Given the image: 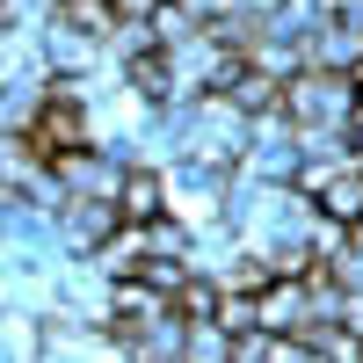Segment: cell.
Wrapping results in <instances>:
<instances>
[{
    "instance_id": "6da1fadb",
    "label": "cell",
    "mask_w": 363,
    "mask_h": 363,
    "mask_svg": "<svg viewBox=\"0 0 363 363\" xmlns=\"http://www.w3.org/2000/svg\"><path fill=\"white\" fill-rule=\"evenodd\" d=\"M116 225H124L116 218V196H66L58 203V240H66L73 255H95Z\"/></svg>"
},
{
    "instance_id": "7a4b0ae2",
    "label": "cell",
    "mask_w": 363,
    "mask_h": 363,
    "mask_svg": "<svg viewBox=\"0 0 363 363\" xmlns=\"http://www.w3.org/2000/svg\"><path fill=\"white\" fill-rule=\"evenodd\" d=\"M167 211V174L160 167H124L116 174V218L124 225H153Z\"/></svg>"
},
{
    "instance_id": "3957f363",
    "label": "cell",
    "mask_w": 363,
    "mask_h": 363,
    "mask_svg": "<svg viewBox=\"0 0 363 363\" xmlns=\"http://www.w3.org/2000/svg\"><path fill=\"white\" fill-rule=\"evenodd\" d=\"M95 37H80V29H66V22H44V66L51 73H87L95 66Z\"/></svg>"
},
{
    "instance_id": "277c9868",
    "label": "cell",
    "mask_w": 363,
    "mask_h": 363,
    "mask_svg": "<svg viewBox=\"0 0 363 363\" xmlns=\"http://www.w3.org/2000/svg\"><path fill=\"white\" fill-rule=\"evenodd\" d=\"M51 22H66V29H80V37L109 44V29L124 22V15H116V0H58V8H51Z\"/></svg>"
},
{
    "instance_id": "5b68a950",
    "label": "cell",
    "mask_w": 363,
    "mask_h": 363,
    "mask_svg": "<svg viewBox=\"0 0 363 363\" xmlns=\"http://www.w3.org/2000/svg\"><path fill=\"white\" fill-rule=\"evenodd\" d=\"M174 313L182 320H218V277H182L174 284Z\"/></svg>"
},
{
    "instance_id": "8992f818",
    "label": "cell",
    "mask_w": 363,
    "mask_h": 363,
    "mask_svg": "<svg viewBox=\"0 0 363 363\" xmlns=\"http://www.w3.org/2000/svg\"><path fill=\"white\" fill-rule=\"evenodd\" d=\"M335 320H349V335L363 342V284H356V291H342V306H335Z\"/></svg>"
}]
</instances>
